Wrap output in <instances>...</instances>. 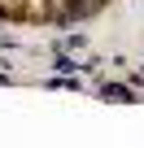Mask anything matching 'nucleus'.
Listing matches in <instances>:
<instances>
[{"mask_svg": "<svg viewBox=\"0 0 144 148\" xmlns=\"http://www.w3.org/2000/svg\"><path fill=\"white\" fill-rule=\"evenodd\" d=\"M48 48H52V70H57V74H83V61H79V57L61 52V44H48Z\"/></svg>", "mask_w": 144, "mask_h": 148, "instance_id": "obj_1", "label": "nucleus"}, {"mask_svg": "<svg viewBox=\"0 0 144 148\" xmlns=\"http://www.w3.org/2000/svg\"><path fill=\"white\" fill-rule=\"evenodd\" d=\"M101 96H105V100H118V105H140V96H135L127 83H101Z\"/></svg>", "mask_w": 144, "mask_h": 148, "instance_id": "obj_2", "label": "nucleus"}, {"mask_svg": "<svg viewBox=\"0 0 144 148\" xmlns=\"http://www.w3.org/2000/svg\"><path fill=\"white\" fill-rule=\"evenodd\" d=\"M92 9H96V0H70V5H65V13H70V18H88Z\"/></svg>", "mask_w": 144, "mask_h": 148, "instance_id": "obj_3", "label": "nucleus"}, {"mask_svg": "<svg viewBox=\"0 0 144 148\" xmlns=\"http://www.w3.org/2000/svg\"><path fill=\"white\" fill-rule=\"evenodd\" d=\"M61 48H70V52H83V48H88V35H83V31L65 35V44H61Z\"/></svg>", "mask_w": 144, "mask_h": 148, "instance_id": "obj_4", "label": "nucleus"}]
</instances>
